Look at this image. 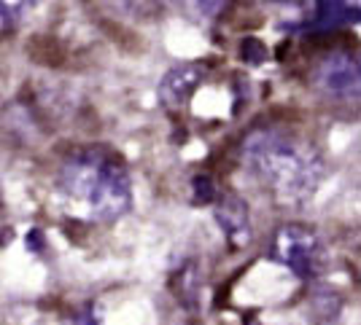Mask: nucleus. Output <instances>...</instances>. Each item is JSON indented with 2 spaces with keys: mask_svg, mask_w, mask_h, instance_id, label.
Wrapping results in <instances>:
<instances>
[{
  "mask_svg": "<svg viewBox=\"0 0 361 325\" xmlns=\"http://www.w3.org/2000/svg\"><path fill=\"white\" fill-rule=\"evenodd\" d=\"M208 75V68L205 65H195V62H186V65H178L173 68L170 73L162 78L159 84V97L167 108H183V105L192 100L200 84L205 81Z\"/></svg>",
  "mask_w": 361,
  "mask_h": 325,
  "instance_id": "obj_4",
  "label": "nucleus"
},
{
  "mask_svg": "<svg viewBox=\"0 0 361 325\" xmlns=\"http://www.w3.org/2000/svg\"><path fill=\"white\" fill-rule=\"evenodd\" d=\"M192 191H195V202L200 205H208V202H213L216 196H219V191H216V186H213V180L208 175H197L195 180H192Z\"/></svg>",
  "mask_w": 361,
  "mask_h": 325,
  "instance_id": "obj_7",
  "label": "nucleus"
},
{
  "mask_svg": "<svg viewBox=\"0 0 361 325\" xmlns=\"http://www.w3.org/2000/svg\"><path fill=\"white\" fill-rule=\"evenodd\" d=\"M60 189L97 223L119 221L133 210L130 170L106 146L73 151L60 170Z\"/></svg>",
  "mask_w": 361,
  "mask_h": 325,
  "instance_id": "obj_2",
  "label": "nucleus"
},
{
  "mask_svg": "<svg viewBox=\"0 0 361 325\" xmlns=\"http://www.w3.org/2000/svg\"><path fill=\"white\" fill-rule=\"evenodd\" d=\"M27 6L25 3H0V22H6V25H14L19 14L25 11Z\"/></svg>",
  "mask_w": 361,
  "mask_h": 325,
  "instance_id": "obj_8",
  "label": "nucleus"
},
{
  "mask_svg": "<svg viewBox=\"0 0 361 325\" xmlns=\"http://www.w3.org/2000/svg\"><path fill=\"white\" fill-rule=\"evenodd\" d=\"M68 325H94V320H92L90 314H78V317H73Z\"/></svg>",
  "mask_w": 361,
  "mask_h": 325,
  "instance_id": "obj_9",
  "label": "nucleus"
},
{
  "mask_svg": "<svg viewBox=\"0 0 361 325\" xmlns=\"http://www.w3.org/2000/svg\"><path fill=\"white\" fill-rule=\"evenodd\" d=\"M318 84L337 97L359 94V62L350 54H334L318 70Z\"/></svg>",
  "mask_w": 361,
  "mask_h": 325,
  "instance_id": "obj_6",
  "label": "nucleus"
},
{
  "mask_svg": "<svg viewBox=\"0 0 361 325\" xmlns=\"http://www.w3.org/2000/svg\"><path fill=\"white\" fill-rule=\"evenodd\" d=\"M216 221L224 231L229 248L240 250L251 242L254 236V229H251V215H248V205L243 202L240 196L229 193L224 199H219L216 205Z\"/></svg>",
  "mask_w": 361,
  "mask_h": 325,
  "instance_id": "obj_5",
  "label": "nucleus"
},
{
  "mask_svg": "<svg viewBox=\"0 0 361 325\" xmlns=\"http://www.w3.org/2000/svg\"><path fill=\"white\" fill-rule=\"evenodd\" d=\"M243 162L256 183L283 205H305L324 180V159L313 143L286 129H256L243 143Z\"/></svg>",
  "mask_w": 361,
  "mask_h": 325,
  "instance_id": "obj_1",
  "label": "nucleus"
},
{
  "mask_svg": "<svg viewBox=\"0 0 361 325\" xmlns=\"http://www.w3.org/2000/svg\"><path fill=\"white\" fill-rule=\"evenodd\" d=\"M270 258L302 280H316L329 266V253L316 229L305 223H283L270 239Z\"/></svg>",
  "mask_w": 361,
  "mask_h": 325,
  "instance_id": "obj_3",
  "label": "nucleus"
}]
</instances>
